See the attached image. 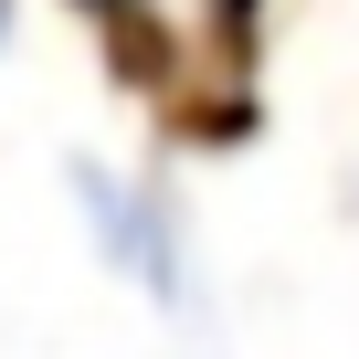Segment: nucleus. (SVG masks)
<instances>
[{
	"mask_svg": "<svg viewBox=\"0 0 359 359\" xmlns=\"http://www.w3.org/2000/svg\"><path fill=\"white\" fill-rule=\"evenodd\" d=\"M74 212H85V243L106 254V275H127L148 306H191V233H180V201L158 180L74 158Z\"/></svg>",
	"mask_w": 359,
	"mask_h": 359,
	"instance_id": "nucleus-1",
	"label": "nucleus"
},
{
	"mask_svg": "<svg viewBox=\"0 0 359 359\" xmlns=\"http://www.w3.org/2000/svg\"><path fill=\"white\" fill-rule=\"evenodd\" d=\"M11 11H22V0H0V43H11Z\"/></svg>",
	"mask_w": 359,
	"mask_h": 359,
	"instance_id": "nucleus-2",
	"label": "nucleus"
}]
</instances>
